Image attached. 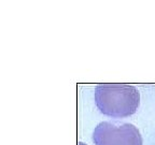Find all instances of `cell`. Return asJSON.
<instances>
[{"instance_id":"obj_1","label":"cell","mask_w":155,"mask_h":145,"mask_svg":"<svg viewBox=\"0 0 155 145\" xmlns=\"http://www.w3.org/2000/svg\"><path fill=\"white\" fill-rule=\"evenodd\" d=\"M95 102L104 115L126 117L137 111L140 94L130 85L99 84L95 88Z\"/></svg>"},{"instance_id":"obj_2","label":"cell","mask_w":155,"mask_h":145,"mask_svg":"<svg viewBox=\"0 0 155 145\" xmlns=\"http://www.w3.org/2000/svg\"><path fill=\"white\" fill-rule=\"evenodd\" d=\"M95 145H142V137L133 124H117L102 121L93 132Z\"/></svg>"},{"instance_id":"obj_3","label":"cell","mask_w":155,"mask_h":145,"mask_svg":"<svg viewBox=\"0 0 155 145\" xmlns=\"http://www.w3.org/2000/svg\"><path fill=\"white\" fill-rule=\"evenodd\" d=\"M79 145H85V144H84V143H82V142H80V143H79Z\"/></svg>"}]
</instances>
